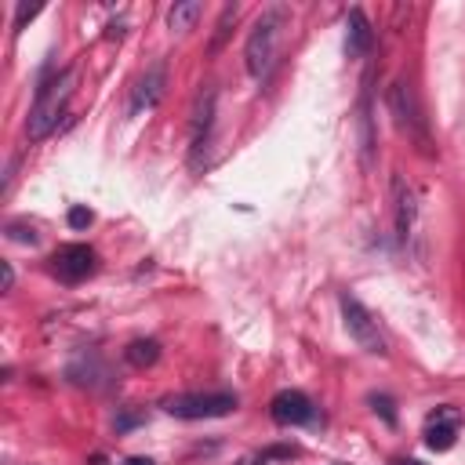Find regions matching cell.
<instances>
[{
	"label": "cell",
	"mask_w": 465,
	"mask_h": 465,
	"mask_svg": "<svg viewBox=\"0 0 465 465\" xmlns=\"http://www.w3.org/2000/svg\"><path fill=\"white\" fill-rule=\"evenodd\" d=\"M287 25H291V11H287L283 4H272V7H265V11L254 18L251 36H247V47H243V58H247V73H251V76H258V80L269 76Z\"/></svg>",
	"instance_id": "cell-1"
},
{
	"label": "cell",
	"mask_w": 465,
	"mask_h": 465,
	"mask_svg": "<svg viewBox=\"0 0 465 465\" xmlns=\"http://www.w3.org/2000/svg\"><path fill=\"white\" fill-rule=\"evenodd\" d=\"M73 80H76L73 69H65V73L51 76V80H44V84L36 87V102H33L29 120H25L29 142H40V138H47V134L58 127V120L65 116V105H69V98H73Z\"/></svg>",
	"instance_id": "cell-2"
},
{
	"label": "cell",
	"mask_w": 465,
	"mask_h": 465,
	"mask_svg": "<svg viewBox=\"0 0 465 465\" xmlns=\"http://www.w3.org/2000/svg\"><path fill=\"white\" fill-rule=\"evenodd\" d=\"M338 305H341V320H345L349 338H352L363 352H371V356H385V352H389L385 334H381L378 320L367 312V305H363L360 298H352V294H341V298H338Z\"/></svg>",
	"instance_id": "cell-3"
},
{
	"label": "cell",
	"mask_w": 465,
	"mask_h": 465,
	"mask_svg": "<svg viewBox=\"0 0 465 465\" xmlns=\"http://www.w3.org/2000/svg\"><path fill=\"white\" fill-rule=\"evenodd\" d=\"M389 113H392L396 127H400L421 153H429V127H425V116H421L418 98H414V91H411L407 80H396V84L389 87Z\"/></svg>",
	"instance_id": "cell-4"
},
{
	"label": "cell",
	"mask_w": 465,
	"mask_h": 465,
	"mask_svg": "<svg viewBox=\"0 0 465 465\" xmlns=\"http://www.w3.org/2000/svg\"><path fill=\"white\" fill-rule=\"evenodd\" d=\"M236 403L240 400L232 392H178V396L163 400V411L174 418L196 421V418H222V414L236 411Z\"/></svg>",
	"instance_id": "cell-5"
},
{
	"label": "cell",
	"mask_w": 465,
	"mask_h": 465,
	"mask_svg": "<svg viewBox=\"0 0 465 465\" xmlns=\"http://www.w3.org/2000/svg\"><path fill=\"white\" fill-rule=\"evenodd\" d=\"M94 251L87 247V243H65V247H58L54 254H51V272L58 276V280H65V283H80V280H87L91 272H94Z\"/></svg>",
	"instance_id": "cell-6"
},
{
	"label": "cell",
	"mask_w": 465,
	"mask_h": 465,
	"mask_svg": "<svg viewBox=\"0 0 465 465\" xmlns=\"http://www.w3.org/2000/svg\"><path fill=\"white\" fill-rule=\"evenodd\" d=\"M269 414H272L276 425H309V421H316L312 400H309L305 392H298V389L276 392L272 403H269Z\"/></svg>",
	"instance_id": "cell-7"
},
{
	"label": "cell",
	"mask_w": 465,
	"mask_h": 465,
	"mask_svg": "<svg viewBox=\"0 0 465 465\" xmlns=\"http://www.w3.org/2000/svg\"><path fill=\"white\" fill-rule=\"evenodd\" d=\"M163 84H167V65H163V62H153V65H149V69L138 76V84L131 87L127 113H131V116H138V113L153 109V105L163 98Z\"/></svg>",
	"instance_id": "cell-8"
},
{
	"label": "cell",
	"mask_w": 465,
	"mask_h": 465,
	"mask_svg": "<svg viewBox=\"0 0 465 465\" xmlns=\"http://www.w3.org/2000/svg\"><path fill=\"white\" fill-rule=\"evenodd\" d=\"M458 425H461V414L454 407H436L425 421V443L432 450H450L454 436H458Z\"/></svg>",
	"instance_id": "cell-9"
},
{
	"label": "cell",
	"mask_w": 465,
	"mask_h": 465,
	"mask_svg": "<svg viewBox=\"0 0 465 465\" xmlns=\"http://www.w3.org/2000/svg\"><path fill=\"white\" fill-rule=\"evenodd\" d=\"M214 84H203L196 91V102H193V116H189V134H193V153L203 149L207 134H211V120H214Z\"/></svg>",
	"instance_id": "cell-10"
},
{
	"label": "cell",
	"mask_w": 465,
	"mask_h": 465,
	"mask_svg": "<svg viewBox=\"0 0 465 465\" xmlns=\"http://www.w3.org/2000/svg\"><path fill=\"white\" fill-rule=\"evenodd\" d=\"M371 44H374L371 22H367V15H363L360 7H352V11L345 15V54H349V58H363V54L371 51Z\"/></svg>",
	"instance_id": "cell-11"
},
{
	"label": "cell",
	"mask_w": 465,
	"mask_h": 465,
	"mask_svg": "<svg viewBox=\"0 0 465 465\" xmlns=\"http://www.w3.org/2000/svg\"><path fill=\"white\" fill-rule=\"evenodd\" d=\"M392 193H396V236L407 240L414 229V193L403 185V178H392Z\"/></svg>",
	"instance_id": "cell-12"
},
{
	"label": "cell",
	"mask_w": 465,
	"mask_h": 465,
	"mask_svg": "<svg viewBox=\"0 0 465 465\" xmlns=\"http://www.w3.org/2000/svg\"><path fill=\"white\" fill-rule=\"evenodd\" d=\"M69 381H76V385H91V389H102L105 385V378H109V371H105V363L98 360V356H91L87 352V360H76V363H69Z\"/></svg>",
	"instance_id": "cell-13"
},
{
	"label": "cell",
	"mask_w": 465,
	"mask_h": 465,
	"mask_svg": "<svg viewBox=\"0 0 465 465\" xmlns=\"http://www.w3.org/2000/svg\"><path fill=\"white\" fill-rule=\"evenodd\" d=\"M124 360L131 363V367H153L156 360H160V341H153V338H134L127 349H124Z\"/></svg>",
	"instance_id": "cell-14"
},
{
	"label": "cell",
	"mask_w": 465,
	"mask_h": 465,
	"mask_svg": "<svg viewBox=\"0 0 465 465\" xmlns=\"http://www.w3.org/2000/svg\"><path fill=\"white\" fill-rule=\"evenodd\" d=\"M203 15V4L200 0H182V4H174L171 11H167V25L174 29V33H185V29H193V22Z\"/></svg>",
	"instance_id": "cell-15"
},
{
	"label": "cell",
	"mask_w": 465,
	"mask_h": 465,
	"mask_svg": "<svg viewBox=\"0 0 465 465\" xmlns=\"http://www.w3.org/2000/svg\"><path fill=\"white\" fill-rule=\"evenodd\" d=\"M232 22H236V4L222 11V18H218V33H214V40H211V54L225 44V36H229V25H232Z\"/></svg>",
	"instance_id": "cell-16"
},
{
	"label": "cell",
	"mask_w": 465,
	"mask_h": 465,
	"mask_svg": "<svg viewBox=\"0 0 465 465\" xmlns=\"http://www.w3.org/2000/svg\"><path fill=\"white\" fill-rule=\"evenodd\" d=\"M7 236L18 240V243H36V229L25 225V222H11V225H7Z\"/></svg>",
	"instance_id": "cell-17"
},
{
	"label": "cell",
	"mask_w": 465,
	"mask_h": 465,
	"mask_svg": "<svg viewBox=\"0 0 465 465\" xmlns=\"http://www.w3.org/2000/svg\"><path fill=\"white\" fill-rule=\"evenodd\" d=\"M371 407H374V414H381L389 425L396 421V411H392V400H389V396H371Z\"/></svg>",
	"instance_id": "cell-18"
},
{
	"label": "cell",
	"mask_w": 465,
	"mask_h": 465,
	"mask_svg": "<svg viewBox=\"0 0 465 465\" xmlns=\"http://www.w3.org/2000/svg\"><path fill=\"white\" fill-rule=\"evenodd\" d=\"M69 225L73 229H87L91 225V211L87 207H69Z\"/></svg>",
	"instance_id": "cell-19"
},
{
	"label": "cell",
	"mask_w": 465,
	"mask_h": 465,
	"mask_svg": "<svg viewBox=\"0 0 465 465\" xmlns=\"http://www.w3.org/2000/svg\"><path fill=\"white\" fill-rule=\"evenodd\" d=\"M33 15H36V7H18V15H15V29H22V25H25Z\"/></svg>",
	"instance_id": "cell-20"
},
{
	"label": "cell",
	"mask_w": 465,
	"mask_h": 465,
	"mask_svg": "<svg viewBox=\"0 0 465 465\" xmlns=\"http://www.w3.org/2000/svg\"><path fill=\"white\" fill-rule=\"evenodd\" d=\"M11 283H15V269L4 265V291H11Z\"/></svg>",
	"instance_id": "cell-21"
},
{
	"label": "cell",
	"mask_w": 465,
	"mask_h": 465,
	"mask_svg": "<svg viewBox=\"0 0 465 465\" xmlns=\"http://www.w3.org/2000/svg\"><path fill=\"white\" fill-rule=\"evenodd\" d=\"M120 465H153L149 458H127V461H120Z\"/></svg>",
	"instance_id": "cell-22"
},
{
	"label": "cell",
	"mask_w": 465,
	"mask_h": 465,
	"mask_svg": "<svg viewBox=\"0 0 465 465\" xmlns=\"http://www.w3.org/2000/svg\"><path fill=\"white\" fill-rule=\"evenodd\" d=\"M389 465H421L418 458H396V461H389Z\"/></svg>",
	"instance_id": "cell-23"
}]
</instances>
